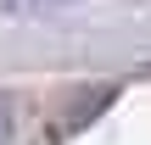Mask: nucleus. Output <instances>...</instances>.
Instances as JSON below:
<instances>
[{"label":"nucleus","instance_id":"obj_1","mask_svg":"<svg viewBox=\"0 0 151 145\" xmlns=\"http://www.w3.org/2000/svg\"><path fill=\"white\" fill-rule=\"evenodd\" d=\"M11 129H17V106L11 95H0V145H11Z\"/></svg>","mask_w":151,"mask_h":145}]
</instances>
